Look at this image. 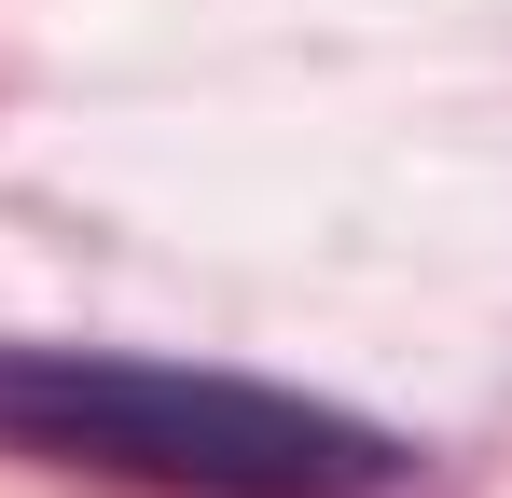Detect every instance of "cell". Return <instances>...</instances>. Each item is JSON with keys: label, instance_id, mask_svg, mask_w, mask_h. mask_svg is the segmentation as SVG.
I'll return each mask as SVG.
<instances>
[{"label": "cell", "instance_id": "obj_1", "mask_svg": "<svg viewBox=\"0 0 512 498\" xmlns=\"http://www.w3.org/2000/svg\"><path fill=\"white\" fill-rule=\"evenodd\" d=\"M0 457L153 498H429V457L402 429L139 346H0Z\"/></svg>", "mask_w": 512, "mask_h": 498}]
</instances>
